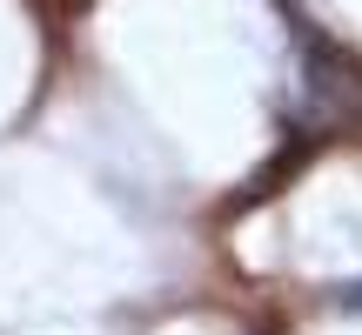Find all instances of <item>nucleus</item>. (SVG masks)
Here are the masks:
<instances>
[{
  "instance_id": "f257e3e1",
  "label": "nucleus",
  "mask_w": 362,
  "mask_h": 335,
  "mask_svg": "<svg viewBox=\"0 0 362 335\" xmlns=\"http://www.w3.org/2000/svg\"><path fill=\"white\" fill-rule=\"evenodd\" d=\"M302 47V128L329 134V128H362V67L342 47H329L309 20L296 27Z\"/></svg>"
},
{
  "instance_id": "f03ea898",
  "label": "nucleus",
  "mask_w": 362,
  "mask_h": 335,
  "mask_svg": "<svg viewBox=\"0 0 362 335\" xmlns=\"http://www.w3.org/2000/svg\"><path fill=\"white\" fill-rule=\"evenodd\" d=\"M342 302H349V309H362V288H342Z\"/></svg>"
}]
</instances>
